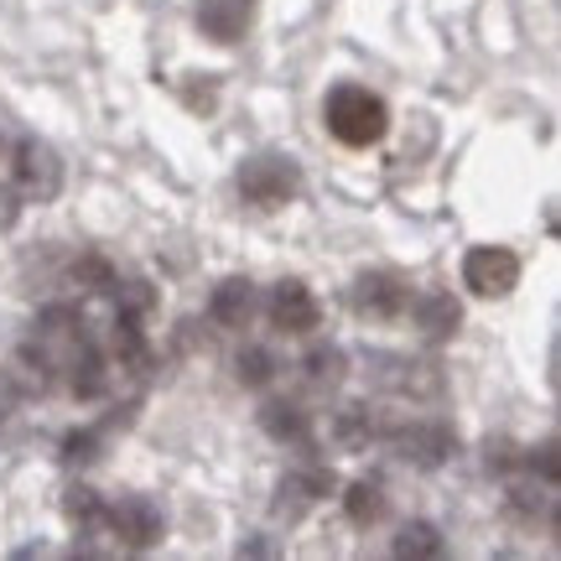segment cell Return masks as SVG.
Instances as JSON below:
<instances>
[{
  "mask_svg": "<svg viewBox=\"0 0 561 561\" xmlns=\"http://www.w3.org/2000/svg\"><path fill=\"white\" fill-rule=\"evenodd\" d=\"M385 125H390L385 104L369 89H359V83H343V89L328 94V130L343 146H375L385 136Z\"/></svg>",
  "mask_w": 561,
  "mask_h": 561,
  "instance_id": "cell-1",
  "label": "cell"
},
{
  "mask_svg": "<svg viewBox=\"0 0 561 561\" xmlns=\"http://www.w3.org/2000/svg\"><path fill=\"white\" fill-rule=\"evenodd\" d=\"M515 255H504V250H479L473 261H468V280L479 286L483 297H494V291H510L515 286Z\"/></svg>",
  "mask_w": 561,
  "mask_h": 561,
  "instance_id": "cell-2",
  "label": "cell"
}]
</instances>
